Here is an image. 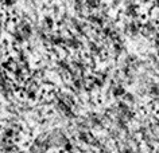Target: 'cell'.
I'll use <instances>...</instances> for the list:
<instances>
[{
	"instance_id": "6da1fadb",
	"label": "cell",
	"mask_w": 159,
	"mask_h": 153,
	"mask_svg": "<svg viewBox=\"0 0 159 153\" xmlns=\"http://www.w3.org/2000/svg\"><path fill=\"white\" fill-rule=\"evenodd\" d=\"M41 20H42V24L45 26L47 30H50V31H53V30L55 28V26H57L55 18H54L51 14H45V15H43V16L41 18Z\"/></svg>"
},
{
	"instance_id": "7a4b0ae2",
	"label": "cell",
	"mask_w": 159,
	"mask_h": 153,
	"mask_svg": "<svg viewBox=\"0 0 159 153\" xmlns=\"http://www.w3.org/2000/svg\"><path fill=\"white\" fill-rule=\"evenodd\" d=\"M16 137V130L14 128H4L3 129V138H15Z\"/></svg>"
},
{
	"instance_id": "3957f363",
	"label": "cell",
	"mask_w": 159,
	"mask_h": 153,
	"mask_svg": "<svg viewBox=\"0 0 159 153\" xmlns=\"http://www.w3.org/2000/svg\"><path fill=\"white\" fill-rule=\"evenodd\" d=\"M25 97L27 98L29 101H37L38 100V97H39V94L37 90H34V89H30V90H27V91L25 93Z\"/></svg>"
},
{
	"instance_id": "277c9868",
	"label": "cell",
	"mask_w": 159,
	"mask_h": 153,
	"mask_svg": "<svg viewBox=\"0 0 159 153\" xmlns=\"http://www.w3.org/2000/svg\"><path fill=\"white\" fill-rule=\"evenodd\" d=\"M73 144H71L70 142V141H65V144H63V148H62V151L63 152H66V153H71V152H73Z\"/></svg>"
},
{
	"instance_id": "5b68a950",
	"label": "cell",
	"mask_w": 159,
	"mask_h": 153,
	"mask_svg": "<svg viewBox=\"0 0 159 153\" xmlns=\"http://www.w3.org/2000/svg\"><path fill=\"white\" fill-rule=\"evenodd\" d=\"M15 4H16V2H14V0H7V2H3V3H2V6H4V7L15 6Z\"/></svg>"
},
{
	"instance_id": "8992f818",
	"label": "cell",
	"mask_w": 159,
	"mask_h": 153,
	"mask_svg": "<svg viewBox=\"0 0 159 153\" xmlns=\"http://www.w3.org/2000/svg\"><path fill=\"white\" fill-rule=\"evenodd\" d=\"M3 27H4V22H3V19H0V31L3 30Z\"/></svg>"
},
{
	"instance_id": "52a82bcc",
	"label": "cell",
	"mask_w": 159,
	"mask_h": 153,
	"mask_svg": "<svg viewBox=\"0 0 159 153\" xmlns=\"http://www.w3.org/2000/svg\"><path fill=\"white\" fill-rule=\"evenodd\" d=\"M2 144H3V141H2V137H0V147H2Z\"/></svg>"
}]
</instances>
